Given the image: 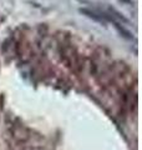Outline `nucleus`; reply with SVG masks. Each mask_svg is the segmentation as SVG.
<instances>
[{"label": "nucleus", "mask_w": 142, "mask_h": 150, "mask_svg": "<svg viewBox=\"0 0 142 150\" xmlns=\"http://www.w3.org/2000/svg\"><path fill=\"white\" fill-rule=\"evenodd\" d=\"M80 13L84 14V15H86V16H89L90 19H93L95 21L105 23L103 18L100 15V14H97V13H95V11H91V10H89V9H80Z\"/></svg>", "instance_id": "nucleus-2"}, {"label": "nucleus", "mask_w": 142, "mask_h": 150, "mask_svg": "<svg viewBox=\"0 0 142 150\" xmlns=\"http://www.w3.org/2000/svg\"><path fill=\"white\" fill-rule=\"evenodd\" d=\"M67 45H64L63 49H61V58L65 62V64L70 68H76L77 67V58H76V53L72 46H69Z\"/></svg>", "instance_id": "nucleus-1"}, {"label": "nucleus", "mask_w": 142, "mask_h": 150, "mask_svg": "<svg viewBox=\"0 0 142 150\" xmlns=\"http://www.w3.org/2000/svg\"><path fill=\"white\" fill-rule=\"evenodd\" d=\"M112 23H113V24H115L116 30H117L118 33H120V35H121V36H124L125 39H129V40H131L132 38H134V36H132L131 33H130L129 30H127L124 25H121L118 21H116V20H115V21H112Z\"/></svg>", "instance_id": "nucleus-3"}, {"label": "nucleus", "mask_w": 142, "mask_h": 150, "mask_svg": "<svg viewBox=\"0 0 142 150\" xmlns=\"http://www.w3.org/2000/svg\"><path fill=\"white\" fill-rule=\"evenodd\" d=\"M122 3H126V4H131L132 3V0H121Z\"/></svg>", "instance_id": "nucleus-4"}]
</instances>
